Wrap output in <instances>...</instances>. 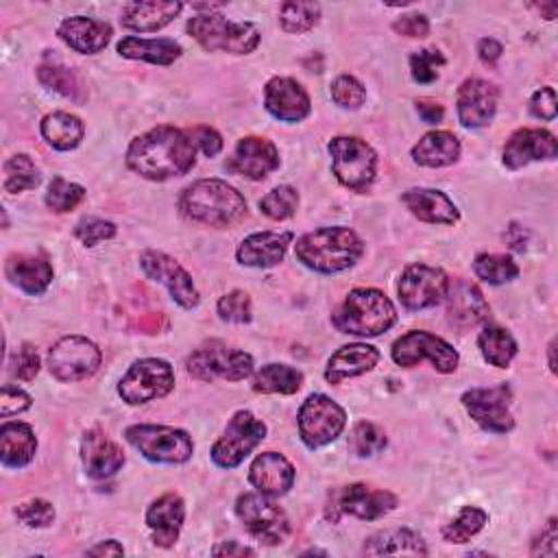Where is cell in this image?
I'll list each match as a JSON object with an SVG mask.
<instances>
[{"label":"cell","mask_w":558,"mask_h":558,"mask_svg":"<svg viewBox=\"0 0 558 558\" xmlns=\"http://www.w3.org/2000/svg\"><path fill=\"white\" fill-rule=\"evenodd\" d=\"M196 163V146L187 131L159 124L137 135L126 150V166L150 181H168L187 174Z\"/></svg>","instance_id":"6da1fadb"},{"label":"cell","mask_w":558,"mask_h":558,"mask_svg":"<svg viewBox=\"0 0 558 558\" xmlns=\"http://www.w3.org/2000/svg\"><path fill=\"white\" fill-rule=\"evenodd\" d=\"M179 209L192 222L207 227H233L246 218L244 196L222 179H196L179 194Z\"/></svg>","instance_id":"7a4b0ae2"},{"label":"cell","mask_w":558,"mask_h":558,"mask_svg":"<svg viewBox=\"0 0 558 558\" xmlns=\"http://www.w3.org/2000/svg\"><path fill=\"white\" fill-rule=\"evenodd\" d=\"M294 255L305 268L333 275L349 270L360 262L364 242L349 227H320L296 240Z\"/></svg>","instance_id":"3957f363"},{"label":"cell","mask_w":558,"mask_h":558,"mask_svg":"<svg viewBox=\"0 0 558 558\" xmlns=\"http://www.w3.org/2000/svg\"><path fill=\"white\" fill-rule=\"evenodd\" d=\"M397 323V307L377 288H353L331 312V325L340 333L375 338Z\"/></svg>","instance_id":"277c9868"},{"label":"cell","mask_w":558,"mask_h":558,"mask_svg":"<svg viewBox=\"0 0 558 558\" xmlns=\"http://www.w3.org/2000/svg\"><path fill=\"white\" fill-rule=\"evenodd\" d=\"M185 28L207 52L248 54L262 39L253 22H233L220 13H196Z\"/></svg>","instance_id":"5b68a950"},{"label":"cell","mask_w":558,"mask_h":558,"mask_svg":"<svg viewBox=\"0 0 558 558\" xmlns=\"http://www.w3.org/2000/svg\"><path fill=\"white\" fill-rule=\"evenodd\" d=\"M331 172L351 192H368L377 177V153L355 135H336L329 142Z\"/></svg>","instance_id":"8992f818"},{"label":"cell","mask_w":558,"mask_h":558,"mask_svg":"<svg viewBox=\"0 0 558 558\" xmlns=\"http://www.w3.org/2000/svg\"><path fill=\"white\" fill-rule=\"evenodd\" d=\"M124 438L150 462L181 464L194 453L192 436L185 429L172 425L135 423L124 429Z\"/></svg>","instance_id":"52a82bcc"},{"label":"cell","mask_w":558,"mask_h":558,"mask_svg":"<svg viewBox=\"0 0 558 558\" xmlns=\"http://www.w3.org/2000/svg\"><path fill=\"white\" fill-rule=\"evenodd\" d=\"M187 373L198 381H242L253 373L251 353L227 347L225 342H209L196 351H192L185 360Z\"/></svg>","instance_id":"ba28073f"},{"label":"cell","mask_w":558,"mask_h":558,"mask_svg":"<svg viewBox=\"0 0 558 558\" xmlns=\"http://www.w3.org/2000/svg\"><path fill=\"white\" fill-rule=\"evenodd\" d=\"M347 425V412L323 392L310 395L296 414V427L307 449H320L333 442Z\"/></svg>","instance_id":"9c48e42d"},{"label":"cell","mask_w":558,"mask_h":558,"mask_svg":"<svg viewBox=\"0 0 558 558\" xmlns=\"http://www.w3.org/2000/svg\"><path fill=\"white\" fill-rule=\"evenodd\" d=\"M235 514L244 530L264 545H279L290 534V521L272 497L262 493H242L235 499Z\"/></svg>","instance_id":"30bf717a"},{"label":"cell","mask_w":558,"mask_h":558,"mask_svg":"<svg viewBox=\"0 0 558 558\" xmlns=\"http://www.w3.org/2000/svg\"><path fill=\"white\" fill-rule=\"evenodd\" d=\"M174 388V371L161 357H142L129 366L118 384V395L129 405H142L166 397Z\"/></svg>","instance_id":"8fae6325"},{"label":"cell","mask_w":558,"mask_h":558,"mask_svg":"<svg viewBox=\"0 0 558 558\" xmlns=\"http://www.w3.org/2000/svg\"><path fill=\"white\" fill-rule=\"evenodd\" d=\"M266 438V425L248 410H238L222 436L211 445V460L220 469H235Z\"/></svg>","instance_id":"7c38bea8"},{"label":"cell","mask_w":558,"mask_h":558,"mask_svg":"<svg viewBox=\"0 0 558 558\" xmlns=\"http://www.w3.org/2000/svg\"><path fill=\"white\" fill-rule=\"evenodd\" d=\"M102 362L96 342L85 336H63L48 351V371L59 381H81L92 377Z\"/></svg>","instance_id":"4fadbf2b"},{"label":"cell","mask_w":558,"mask_h":558,"mask_svg":"<svg viewBox=\"0 0 558 558\" xmlns=\"http://www.w3.org/2000/svg\"><path fill=\"white\" fill-rule=\"evenodd\" d=\"M390 355H392L395 364L405 366V368L416 366L421 360L427 357L432 362V366L442 375L453 373L460 362L458 351L447 340H442L425 329H412V331H405L403 336H399L392 342Z\"/></svg>","instance_id":"5bb4252c"},{"label":"cell","mask_w":558,"mask_h":558,"mask_svg":"<svg viewBox=\"0 0 558 558\" xmlns=\"http://www.w3.org/2000/svg\"><path fill=\"white\" fill-rule=\"evenodd\" d=\"M449 288V277L442 268L427 264H410L397 283L399 301L410 312H421L436 307L445 301Z\"/></svg>","instance_id":"9a60e30c"},{"label":"cell","mask_w":558,"mask_h":558,"mask_svg":"<svg viewBox=\"0 0 558 558\" xmlns=\"http://www.w3.org/2000/svg\"><path fill=\"white\" fill-rule=\"evenodd\" d=\"M462 405L469 416L490 434H508L514 427V418L510 414L512 390L508 384L490 386V388H471L462 395Z\"/></svg>","instance_id":"2e32d148"},{"label":"cell","mask_w":558,"mask_h":558,"mask_svg":"<svg viewBox=\"0 0 558 558\" xmlns=\"http://www.w3.org/2000/svg\"><path fill=\"white\" fill-rule=\"evenodd\" d=\"M397 508V495L390 490H377L366 484H349L331 493L327 517L338 521L340 514H351L362 521H375Z\"/></svg>","instance_id":"e0dca14e"},{"label":"cell","mask_w":558,"mask_h":558,"mask_svg":"<svg viewBox=\"0 0 558 558\" xmlns=\"http://www.w3.org/2000/svg\"><path fill=\"white\" fill-rule=\"evenodd\" d=\"M140 268L148 279L163 283L177 305L185 310H192L198 305L201 296L192 281V275L170 255L161 251H144L140 255Z\"/></svg>","instance_id":"ac0fdd59"},{"label":"cell","mask_w":558,"mask_h":558,"mask_svg":"<svg viewBox=\"0 0 558 558\" xmlns=\"http://www.w3.org/2000/svg\"><path fill=\"white\" fill-rule=\"evenodd\" d=\"M225 166L233 174L246 177L251 181H262L279 168V150L266 137L246 135V137L238 140V144Z\"/></svg>","instance_id":"d6986e66"},{"label":"cell","mask_w":558,"mask_h":558,"mask_svg":"<svg viewBox=\"0 0 558 558\" xmlns=\"http://www.w3.org/2000/svg\"><path fill=\"white\" fill-rule=\"evenodd\" d=\"M497 87L484 78H466L456 94L458 122L464 129H482L493 122L497 111Z\"/></svg>","instance_id":"ffe728a7"},{"label":"cell","mask_w":558,"mask_h":558,"mask_svg":"<svg viewBox=\"0 0 558 558\" xmlns=\"http://www.w3.org/2000/svg\"><path fill=\"white\" fill-rule=\"evenodd\" d=\"M264 107L281 122H301L312 111V100L305 87L290 76H272L264 85Z\"/></svg>","instance_id":"44dd1931"},{"label":"cell","mask_w":558,"mask_h":558,"mask_svg":"<svg viewBox=\"0 0 558 558\" xmlns=\"http://www.w3.org/2000/svg\"><path fill=\"white\" fill-rule=\"evenodd\" d=\"M558 155L556 135L547 129H519L504 144V163L519 170L532 161H547Z\"/></svg>","instance_id":"7402d4cb"},{"label":"cell","mask_w":558,"mask_h":558,"mask_svg":"<svg viewBox=\"0 0 558 558\" xmlns=\"http://www.w3.org/2000/svg\"><path fill=\"white\" fill-rule=\"evenodd\" d=\"M292 231H257L246 235L238 248L235 259L248 268H272L283 262L292 244Z\"/></svg>","instance_id":"603a6c76"},{"label":"cell","mask_w":558,"mask_h":558,"mask_svg":"<svg viewBox=\"0 0 558 558\" xmlns=\"http://www.w3.org/2000/svg\"><path fill=\"white\" fill-rule=\"evenodd\" d=\"M81 460H83L85 473L92 480H107L124 466L126 458L122 447L116 440H111L102 429L94 427L85 432L81 440Z\"/></svg>","instance_id":"cb8c5ba5"},{"label":"cell","mask_w":558,"mask_h":558,"mask_svg":"<svg viewBox=\"0 0 558 558\" xmlns=\"http://www.w3.org/2000/svg\"><path fill=\"white\" fill-rule=\"evenodd\" d=\"M296 471L292 462L277 451H264L259 453L248 469V482L251 486L266 495V497H281L286 495L294 484Z\"/></svg>","instance_id":"d4e9b609"},{"label":"cell","mask_w":558,"mask_h":558,"mask_svg":"<svg viewBox=\"0 0 558 558\" xmlns=\"http://www.w3.org/2000/svg\"><path fill=\"white\" fill-rule=\"evenodd\" d=\"M57 35L63 44L81 54H96L107 48L111 39V26L102 20L87 15H70L63 17L57 26Z\"/></svg>","instance_id":"484cf974"},{"label":"cell","mask_w":558,"mask_h":558,"mask_svg":"<svg viewBox=\"0 0 558 558\" xmlns=\"http://www.w3.org/2000/svg\"><path fill=\"white\" fill-rule=\"evenodd\" d=\"M447 314L449 320L456 327H471L477 323H484L490 314V307L482 294V290L471 283L469 279H449V288H447Z\"/></svg>","instance_id":"4316f807"},{"label":"cell","mask_w":558,"mask_h":558,"mask_svg":"<svg viewBox=\"0 0 558 558\" xmlns=\"http://www.w3.org/2000/svg\"><path fill=\"white\" fill-rule=\"evenodd\" d=\"M185 521V504L177 493L157 497L146 510V525L153 534V543L159 547H172Z\"/></svg>","instance_id":"83f0119b"},{"label":"cell","mask_w":558,"mask_h":558,"mask_svg":"<svg viewBox=\"0 0 558 558\" xmlns=\"http://www.w3.org/2000/svg\"><path fill=\"white\" fill-rule=\"evenodd\" d=\"M401 203L410 209L414 218L427 225H456L460 220L458 207L440 190L410 187L401 194Z\"/></svg>","instance_id":"f1b7e54d"},{"label":"cell","mask_w":558,"mask_h":558,"mask_svg":"<svg viewBox=\"0 0 558 558\" xmlns=\"http://www.w3.org/2000/svg\"><path fill=\"white\" fill-rule=\"evenodd\" d=\"M181 11L183 2L177 0H135L122 7L120 24L135 33H155L168 26Z\"/></svg>","instance_id":"f546056e"},{"label":"cell","mask_w":558,"mask_h":558,"mask_svg":"<svg viewBox=\"0 0 558 558\" xmlns=\"http://www.w3.org/2000/svg\"><path fill=\"white\" fill-rule=\"evenodd\" d=\"M379 357L381 355L373 344H366V342L344 344L336 353H331V357L327 360L325 379L329 384H340L344 379L364 375L377 366Z\"/></svg>","instance_id":"4dcf8cb0"},{"label":"cell","mask_w":558,"mask_h":558,"mask_svg":"<svg viewBox=\"0 0 558 558\" xmlns=\"http://www.w3.org/2000/svg\"><path fill=\"white\" fill-rule=\"evenodd\" d=\"M37 451V438L28 423L4 421L0 427V460L7 469L26 466Z\"/></svg>","instance_id":"1f68e13d"},{"label":"cell","mask_w":558,"mask_h":558,"mask_svg":"<svg viewBox=\"0 0 558 558\" xmlns=\"http://www.w3.org/2000/svg\"><path fill=\"white\" fill-rule=\"evenodd\" d=\"M4 272L13 286H17L22 292L37 296L44 294L46 288L52 281V266L44 257L35 255H11L7 259Z\"/></svg>","instance_id":"d6a6232c"},{"label":"cell","mask_w":558,"mask_h":558,"mask_svg":"<svg viewBox=\"0 0 558 558\" xmlns=\"http://www.w3.org/2000/svg\"><path fill=\"white\" fill-rule=\"evenodd\" d=\"M362 551L368 556H427V545L423 536L410 527H390L368 536Z\"/></svg>","instance_id":"836d02e7"},{"label":"cell","mask_w":558,"mask_h":558,"mask_svg":"<svg viewBox=\"0 0 558 558\" xmlns=\"http://www.w3.org/2000/svg\"><path fill=\"white\" fill-rule=\"evenodd\" d=\"M460 140L449 131H429L412 146V159L425 168H445L458 161Z\"/></svg>","instance_id":"e575fe53"},{"label":"cell","mask_w":558,"mask_h":558,"mask_svg":"<svg viewBox=\"0 0 558 558\" xmlns=\"http://www.w3.org/2000/svg\"><path fill=\"white\" fill-rule=\"evenodd\" d=\"M118 54L124 59H135V61H148L155 65H170L181 57V46L174 39L168 37H157V39H142L135 35L122 37L116 46Z\"/></svg>","instance_id":"d590c367"},{"label":"cell","mask_w":558,"mask_h":558,"mask_svg":"<svg viewBox=\"0 0 558 558\" xmlns=\"http://www.w3.org/2000/svg\"><path fill=\"white\" fill-rule=\"evenodd\" d=\"M39 131H41V137L46 140V144L52 146L54 150H72L81 144V140L85 135V126H83L81 118H76L74 113H68V111H52V113L44 116Z\"/></svg>","instance_id":"8d00e7d4"},{"label":"cell","mask_w":558,"mask_h":558,"mask_svg":"<svg viewBox=\"0 0 558 558\" xmlns=\"http://www.w3.org/2000/svg\"><path fill=\"white\" fill-rule=\"evenodd\" d=\"M303 386V373L290 364H264L251 379L259 395H294Z\"/></svg>","instance_id":"74e56055"},{"label":"cell","mask_w":558,"mask_h":558,"mask_svg":"<svg viewBox=\"0 0 558 558\" xmlns=\"http://www.w3.org/2000/svg\"><path fill=\"white\" fill-rule=\"evenodd\" d=\"M37 78L44 87L61 94L63 98H70L72 102L81 105L87 98V92L78 78V74L72 68H65L57 61H46L37 68Z\"/></svg>","instance_id":"f35d334b"},{"label":"cell","mask_w":558,"mask_h":558,"mask_svg":"<svg viewBox=\"0 0 558 558\" xmlns=\"http://www.w3.org/2000/svg\"><path fill=\"white\" fill-rule=\"evenodd\" d=\"M477 347L484 357L495 368H506L517 355V340L512 333L499 325H484L477 336Z\"/></svg>","instance_id":"ab89813d"},{"label":"cell","mask_w":558,"mask_h":558,"mask_svg":"<svg viewBox=\"0 0 558 558\" xmlns=\"http://www.w3.org/2000/svg\"><path fill=\"white\" fill-rule=\"evenodd\" d=\"M41 183V172L26 153H17L4 161V192L20 194L35 190Z\"/></svg>","instance_id":"60d3db41"},{"label":"cell","mask_w":558,"mask_h":558,"mask_svg":"<svg viewBox=\"0 0 558 558\" xmlns=\"http://www.w3.org/2000/svg\"><path fill=\"white\" fill-rule=\"evenodd\" d=\"M473 272L490 286H501L519 277V266L510 255L480 253L473 262Z\"/></svg>","instance_id":"b9f144b4"},{"label":"cell","mask_w":558,"mask_h":558,"mask_svg":"<svg viewBox=\"0 0 558 558\" xmlns=\"http://www.w3.org/2000/svg\"><path fill=\"white\" fill-rule=\"evenodd\" d=\"M488 523V514L477 508V506H462L458 517L447 523L440 534H442V541L447 543H466L469 538H473L477 532H482V527Z\"/></svg>","instance_id":"7bdbcfd3"},{"label":"cell","mask_w":558,"mask_h":558,"mask_svg":"<svg viewBox=\"0 0 558 558\" xmlns=\"http://www.w3.org/2000/svg\"><path fill=\"white\" fill-rule=\"evenodd\" d=\"M320 20V4L318 2H283L279 7V24L286 33H307Z\"/></svg>","instance_id":"ee69618b"},{"label":"cell","mask_w":558,"mask_h":558,"mask_svg":"<svg viewBox=\"0 0 558 558\" xmlns=\"http://www.w3.org/2000/svg\"><path fill=\"white\" fill-rule=\"evenodd\" d=\"M388 445L386 434L371 421H357L349 434V451L357 458H368L384 451Z\"/></svg>","instance_id":"f6af8a7d"},{"label":"cell","mask_w":558,"mask_h":558,"mask_svg":"<svg viewBox=\"0 0 558 558\" xmlns=\"http://www.w3.org/2000/svg\"><path fill=\"white\" fill-rule=\"evenodd\" d=\"M85 198V187L78 183H72L63 177H54L48 183V192L44 196L48 209L57 211V214H65L72 211L76 205H81Z\"/></svg>","instance_id":"bcb514c9"},{"label":"cell","mask_w":558,"mask_h":558,"mask_svg":"<svg viewBox=\"0 0 558 558\" xmlns=\"http://www.w3.org/2000/svg\"><path fill=\"white\" fill-rule=\"evenodd\" d=\"M299 207V192L292 185L272 187L262 201L259 209L270 220H288Z\"/></svg>","instance_id":"7dc6e473"},{"label":"cell","mask_w":558,"mask_h":558,"mask_svg":"<svg viewBox=\"0 0 558 558\" xmlns=\"http://www.w3.org/2000/svg\"><path fill=\"white\" fill-rule=\"evenodd\" d=\"M331 100L342 109H360L366 100V87L351 74H340L331 81Z\"/></svg>","instance_id":"c3c4849f"},{"label":"cell","mask_w":558,"mask_h":558,"mask_svg":"<svg viewBox=\"0 0 558 558\" xmlns=\"http://www.w3.org/2000/svg\"><path fill=\"white\" fill-rule=\"evenodd\" d=\"M445 65V57L436 48H423L410 54V72L416 83H432L438 78V68Z\"/></svg>","instance_id":"681fc988"},{"label":"cell","mask_w":558,"mask_h":558,"mask_svg":"<svg viewBox=\"0 0 558 558\" xmlns=\"http://www.w3.org/2000/svg\"><path fill=\"white\" fill-rule=\"evenodd\" d=\"M15 519L26 527H48L54 521V508L50 501L33 497L28 501H22L13 510Z\"/></svg>","instance_id":"f907efd6"},{"label":"cell","mask_w":558,"mask_h":558,"mask_svg":"<svg viewBox=\"0 0 558 558\" xmlns=\"http://www.w3.org/2000/svg\"><path fill=\"white\" fill-rule=\"evenodd\" d=\"M218 316L227 323L244 325L251 320V299L244 290H231L218 299Z\"/></svg>","instance_id":"816d5d0a"},{"label":"cell","mask_w":558,"mask_h":558,"mask_svg":"<svg viewBox=\"0 0 558 558\" xmlns=\"http://www.w3.org/2000/svg\"><path fill=\"white\" fill-rule=\"evenodd\" d=\"M116 225L111 220L105 218H96V216H87L83 220L76 222L74 227V235L81 244L85 246H96L102 240H111L116 235Z\"/></svg>","instance_id":"f5cc1de1"},{"label":"cell","mask_w":558,"mask_h":558,"mask_svg":"<svg viewBox=\"0 0 558 558\" xmlns=\"http://www.w3.org/2000/svg\"><path fill=\"white\" fill-rule=\"evenodd\" d=\"M9 373L11 377L20 381H33L39 373V353L33 344L24 342L9 360Z\"/></svg>","instance_id":"db71d44e"},{"label":"cell","mask_w":558,"mask_h":558,"mask_svg":"<svg viewBox=\"0 0 558 558\" xmlns=\"http://www.w3.org/2000/svg\"><path fill=\"white\" fill-rule=\"evenodd\" d=\"M530 111L534 118L538 120H554L558 113V98H556V89L551 85H545L541 89H536L530 98Z\"/></svg>","instance_id":"11a10c76"},{"label":"cell","mask_w":558,"mask_h":558,"mask_svg":"<svg viewBox=\"0 0 558 558\" xmlns=\"http://www.w3.org/2000/svg\"><path fill=\"white\" fill-rule=\"evenodd\" d=\"M187 135L194 142L196 150H201L207 157H216L222 150V144H225L222 135L216 129H211V126L196 124V126L187 129Z\"/></svg>","instance_id":"9f6ffc18"},{"label":"cell","mask_w":558,"mask_h":558,"mask_svg":"<svg viewBox=\"0 0 558 558\" xmlns=\"http://www.w3.org/2000/svg\"><path fill=\"white\" fill-rule=\"evenodd\" d=\"M556 551H558V521H556V517H551L541 527V532L532 538L530 554L532 556H556Z\"/></svg>","instance_id":"6f0895ef"},{"label":"cell","mask_w":558,"mask_h":558,"mask_svg":"<svg viewBox=\"0 0 558 558\" xmlns=\"http://www.w3.org/2000/svg\"><path fill=\"white\" fill-rule=\"evenodd\" d=\"M392 31L403 37L423 39L429 35V20L423 13H405L392 22Z\"/></svg>","instance_id":"680465c9"},{"label":"cell","mask_w":558,"mask_h":558,"mask_svg":"<svg viewBox=\"0 0 558 558\" xmlns=\"http://www.w3.org/2000/svg\"><path fill=\"white\" fill-rule=\"evenodd\" d=\"M31 401H33L31 395H26L22 388L4 384L2 386V397H0V416L7 418L11 414L24 412V410L31 408Z\"/></svg>","instance_id":"91938a15"},{"label":"cell","mask_w":558,"mask_h":558,"mask_svg":"<svg viewBox=\"0 0 558 558\" xmlns=\"http://www.w3.org/2000/svg\"><path fill=\"white\" fill-rule=\"evenodd\" d=\"M416 111H418V118L425 124H438L445 118V107L436 100H429V98H418L416 100Z\"/></svg>","instance_id":"94428289"},{"label":"cell","mask_w":558,"mask_h":558,"mask_svg":"<svg viewBox=\"0 0 558 558\" xmlns=\"http://www.w3.org/2000/svg\"><path fill=\"white\" fill-rule=\"evenodd\" d=\"M501 52H504V46L493 37H484L477 44V57L484 65H495L497 59L501 57Z\"/></svg>","instance_id":"6125c7cd"},{"label":"cell","mask_w":558,"mask_h":558,"mask_svg":"<svg viewBox=\"0 0 558 558\" xmlns=\"http://www.w3.org/2000/svg\"><path fill=\"white\" fill-rule=\"evenodd\" d=\"M211 554H214V556H227V558H231V556H253L255 551H253L251 547H246V545H240L238 541H222V543H218V545L211 549Z\"/></svg>","instance_id":"be15d7a7"},{"label":"cell","mask_w":558,"mask_h":558,"mask_svg":"<svg viewBox=\"0 0 558 558\" xmlns=\"http://www.w3.org/2000/svg\"><path fill=\"white\" fill-rule=\"evenodd\" d=\"M85 554L87 556H122L124 547L116 538H109V541H100L98 545L89 547Z\"/></svg>","instance_id":"e7e4bbea"},{"label":"cell","mask_w":558,"mask_h":558,"mask_svg":"<svg viewBox=\"0 0 558 558\" xmlns=\"http://www.w3.org/2000/svg\"><path fill=\"white\" fill-rule=\"evenodd\" d=\"M554 351H556V340H551V342H549V347H547V355H549V371H551V373H556V360H554Z\"/></svg>","instance_id":"03108f58"}]
</instances>
